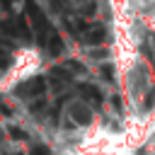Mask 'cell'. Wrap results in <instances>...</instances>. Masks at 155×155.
<instances>
[{
  "instance_id": "6da1fadb",
  "label": "cell",
  "mask_w": 155,
  "mask_h": 155,
  "mask_svg": "<svg viewBox=\"0 0 155 155\" xmlns=\"http://www.w3.org/2000/svg\"><path fill=\"white\" fill-rule=\"evenodd\" d=\"M44 70V53L36 46H19L12 51L7 68L0 73V92L15 90Z\"/></svg>"
},
{
  "instance_id": "7a4b0ae2",
  "label": "cell",
  "mask_w": 155,
  "mask_h": 155,
  "mask_svg": "<svg viewBox=\"0 0 155 155\" xmlns=\"http://www.w3.org/2000/svg\"><path fill=\"white\" fill-rule=\"evenodd\" d=\"M63 114H65V119L70 121V126H73L75 131H80V133H85V131H90V128H94V126L99 124L94 109H92L85 99H80V97L70 99V102L65 104Z\"/></svg>"
}]
</instances>
